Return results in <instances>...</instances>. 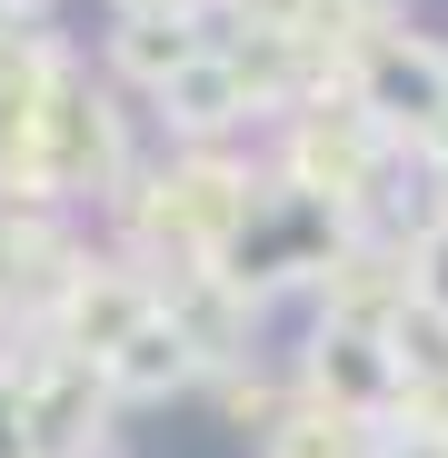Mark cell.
<instances>
[{
  "instance_id": "277c9868",
  "label": "cell",
  "mask_w": 448,
  "mask_h": 458,
  "mask_svg": "<svg viewBox=\"0 0 448 458\" xmlns=\"http://www.w3.org/2000/svg\"><path fill=\"white\" fill-rule=\"evenodd\" d=\"M199 359H209V349H199V339H190V329H180L170 310H149V319H139V329H130V339H120V349L100 359V378H110L120 399H170L180 378L199 369Z\"/></svg>"
},
{
  "instance_id": "52a82bcc",
  "label": "cell",
  "mask_w": 448,
  "mask_h": 458,
  "mask_svg": "<svg viewBox=\"0 0 448 458\" xmlns=\"http://www.w3.org/2000/svg\"><path fill=\"white\" fill-rule=\"evenodd\" d=\"M389 458H448V448H428V438H418V448H389Z\"/></svg>"
},
{
  "instance_id": "5b68a950",
  "label": "cell",
  "mask_w": 448,
  "mask_h": 458,
  "mask_svg": "<svg viewBox=\"0 0 448 458\" xmlns=\"http://www.w3.org/2000/svg\"><path fill=\"white\" fill-rule=\"evenodd\" d=\"M409 299L448 319V219H428V229H418V250H409Z\"/></svg>"
},
{
  "instance_id": "3957f363",
  "label": "cell",
  "mask_w": 448,
  "mask_h": 458,
  "mask_svg": "<svg viewBox=\"0 0 448 458\" xmlns=\"http://www.w3.org/2000/svg\"><path fill=\"white\" fill-rule=\"evenodd\" d=\"M149 110H160L180 140H230V130H240L249 110H269V100L249 90V70L230 60V40H219V50H209V60H190V70H180V81L149 100Z\"/></svg>"
},
{
  "instance_id": "7a4b0ae2",
  "label": "cell",
  "mask_w": 448,
  "mask_h": 458,
  "mask_svg": "<svg viewBox=\"0 0 448 458\" xmlns=\"http://www.w3.org/2000/svg\"><path fill=\"white\" fill-rule=\"evenodd\" d=\"M219 40L199 30V11H110V70L139 90V100H160L190 60H209Z\"/></svg>"
},
{
  "instance_id": "6da1fadb",
  "label": "cell",
  "mask_w": 448,
  "mask_h": 458,
  "mask_svg": "<svg viewBox=\"0 0 448 458\" xmlns=\"http://www.w3.org/2000/svg\"><path fill=\"white\" fill-rule=\"evenodd\" d=\"M349 100L379 120V130H448V40L379 21L349 50Z\"/></svg>"
},
{
  "instance_id": "8992f818",
  "label": "cell",
  "mask_w": 448,
  "mask_h": 458,
  "mask_svg": "<svg viewBox=\"0 0 448 458\" xmlns=\"http://www.w3.org/2000/svg\"><path fill=\"white\" fill-rule=\"evenodd\" d=\"M230 11H240L249 30H309V21H319V0H230Z\"/></svg>"
}]
</instances>
